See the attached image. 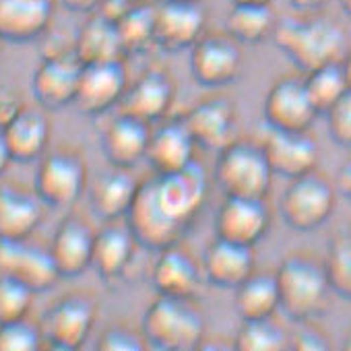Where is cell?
Returning a JSON list of instances; mask_svg holds the SVG:
<instances>
[{"label":"cell","mask_w":351,"mask_h":351,"mask_svg":"<svg viewBox=\"0 0 351 351\" xmlns=\"http://www.w3.org/2000/svg\"><path fill=\"white\" fill-rule=\"evenodd\" d=\"M184 120L201 149L219 153L238 138V108L228 93H209L197 99Z\"/></svg>","instance_id":"obj_12"},{"label":"cell","mask_w":351,"mask_h":351,"mask_svg":"<svg viewBox=\"0 0 351 351\" xmlns=\"http://www.w3.org/2000/svg\"><path fill=\"white\" fill-rule=\"evenodd\" d=\"M197 141L182 116H167L151 124V136L147 145V163L153 173L178 171L197 161Z\"/></svg>","instance_id":"obj_18"},{"label":"cell","mask_w":351,"mask_h":351,"mask_svg":"<svg viewBox=\"0 0 351 351\" xmlns=\"http://www.w3.org/2000/svg\"><path fill=\"white\" fill-rule=\"evenodd\" d=\"M256 138L261 141L275 176L293 180L318 167L320 147L308 130H281L265 124Z\"/></svg>","instance_id":"obj_14"},{"label":"cell","mask_w":351,"mask_h":351,"mask_svg":"<svg viewBox=\"0 0 351 351\" xmlns=\"http://www.w3.org/2000/svg\"><path fill=\"white\" fill-rule=\"evenodd\" d=\"M341 62H343V69H345V75H347V81H349V87H351V50L345 52Z\"/></svg>","instance_id":"obj_46"},{"label":"cell","mask_w":351,"mask_h":351,"mask_svg":"<svg viewBox=\"0 0 351 351\" xmlns=\"http://www.w3.org/2000/svg\"><path fill=\"white\" fill-rule=\"evenodd\" d=\"M151 182L165 213L184 230H191L209 199V178L203 165L193 161L171 173H151Z\"/></svg>","instance_id":"obj_7"},{"label":"cell","mask_w":351,"mask_h":351,"mask_svg":"<svg viewBox=\"0 0 351 351\" xmlns=\"http://www.w3.org/2000/svg\"><path fill=\"white\" fill-rule=\"evenodd\" d=\"M189 64L193 79L207 89H221L242 77L244 50L226 29L207 32L191 50Z\"/></svg>","instance_id":"obj_8"},{"label":"cell","mask_w":351,"mask_h":351,"mask_svg":"<svg viewBox=\"0 0 351 351\" xmlns=\"http://www.w3.org/2000/svg\"><path fill=\"white\" fill-rule=\"evenodd\" d=\"M3 44H5V40H3V38H0V54H3Z\"/></svg>","instance_id":"obj_51"},{"label":"cell","mask_w":351,"mask_h":351,"mask_svg":"<svg viewBox=\"0 0 351 351\" xmlns=\"http://www.w3.org/2000/svg\"><path fill=\"white\" fill-rule=\"evenodd\" d=\"M335 184L318 169L289 180L279 199L283 221L295 232H312L328 221L335 211Z\"/></svg>","instance_id":"obj_5"},{"label":"cell","mask_w":351,"mask_h":351,"mask_svg":"<svg viewBox=\"0 0 351 351\" xmlns=\"http://www.w3.org/2000/svg\"><path fill=\"white\" fill-rule=\"evenodd\" d=\"M275 277L279 283L281 310L289 320L300 324L326 312L332 287L324 258L312 252H291L279 263Z\"/></svg>","instance_id":"obj_2"},{"label":"cell","mask_w":351,"mask_h":351,"mask_svg":"<svg viewBox=\"0 0 351 351\" xmlns=\"http://www.w3.org/2000/svg\"><path fill=\"white\" fill-rule=\"evenodd\" d=\"M116 27L126 56L145 54L155 48V5H149L147 0H136L116 21Z\"/></svg>","instance_id":"obj_33"},{"label":"cell","mask_w":351,"mask_h":351,"mask_svg":"<svg viewBox=\"0 0 351 351\" xmlns=\"http://www.w3.org/2000/svg\"><path fill=\"white\" fill-rule=\"evenodd\" d=\"M343 349H349L351 351V330L345 335V341H343Z\"/></svg>","instance_id":"obj_49"},{"label":"cell","mask_w":351,"mask_h":351,"mask_svg":"<svg viewBox=\"0 0 351 351\" xmlns=\"http://www.w3.org/2000/svg\"><path fill=\"white\" fill-rule=\"evenodd\" d=\"M207 34V11L201 0L195 3H167L155 5V48L163 52L191 50Z\"/></svg>","instance_id":"obj_15"},{"label":"cell","mask_w":351,"mask_h":351,"mask_svg":"<svg viewBox=\"0 0 351 351\" xmlns=\"http://www.w3.org/2000/svg\"><path fill=\"white\" fill-rule=\"evenodd\" d=\"M151 283L157 295L199 300L207 283L203 263L182 242H176L155 252L151 265Z\"/></svg>","instance_id":"obj_10"},{"label":"cell","mask_w":351,"mask_h":351,"mask_svg":"<svg viewBox=\"0 0 351 351\" xmlns=\"http://www.w3.org/2000/svg\"><path fill=\"white\" fill-rule=\"evenodd\" d=\"M167 3H195V0H167Z\"/></svg>","instance_id":"obj_50"},{"label":"cell","mask_w":351,"mask_h":351,"mask_svg":"<svg viewBox=\"0 0 351 351\" xmlns=\"http://www.w3.org/2000/svg\"><path fill=\"white\" fill-rule=\"evenodd\" d=\"M34 291L27 283L15 277H0V322H11L29 316Z\"/></svg>","instance_id":"obj_38"},{"label":"cell","mask_w":351,"mask_h":351,"mask_svg":"<svg viewBox=\"0 0 351 351\" xmlns=\"http://www.w3.org/2000/svg\"><path fill=\"white\" fill-rule=\"evenodd\" d=\"M104 0H62V5L73 13H95Z\"/></svg>","instance_id":"obj_42"},{"label":"cell","mask_w":351,"mask_h":351,"mask_svg":"<svg viewBox=\"0 0 351 351\" xmlns=\"http://www.w3.org/2000/svg\"><path fill=\"white\" fill-rule=\"evenodd\" d=\"M271 209L267 199L226 197L213 221L215 238L244 246H256L271 230Z\"/></svg>","instance_id":"obj_20"},{"label":"cell","mask_w":351,"mask_h":351,"mask_svg":"<svg viewBox=\"0 0 351 351\" xmlns=\"http://www.w3.org/2000/svg\"><path fill=\"white\" fill-rule=\"evenodd\" d=\"M44 345L42 326L29 320V316L0 322V351H36Z\"/></svg>","instance_id":"obj_37"},{"label":"cell","mask_w":351,"mask_h":351,"mask_svg":"<svg viewBox=\"0 0 351 351\" xmlns=\"http://www.w3.org/2000/svg\"><path fill=\"white\" fill-rule=\"evenodd\" d=\"M232 5H271L273 0H230Z\"/></svg>","instance_id":"obj_47"},{"label":"cell","mask_w":351,"mask_h":351,"mask_svg":"<svg viewBox=\"0 0 351 351\" xmlns=\"http://www.w3.org/2000/svg\"><path fill=\"white\" fill-rule=\"evenodd\" d=\"M128 83L130 81L124 69V60L83 64L75 106L87 116L106 114L120 106Z\"/></svg>","instance_id":"obj_21"},{"label":"cell","mask_w":351,"mask_h":351,"mask_svg":"<svg viewBox=\"0 0 351 351\" xmlns=\"http://www.w3.org/2000/svg\"><path fill=\"white\" fill-rule=\"evenodd\" d=\"M337 189L351 201V161H347L341 167V171L337 176Z\"/></svg>","instance_id":"obj_43"},{"label":"cell","mask_w":351,"mask_h":351,"mask_svg":"<svg viewBox=\"0 0 351 351\" xmlns=\"http://www.w3.org/2000/svg\"><path fill=\"white\" fill-rule=\"evenodd\" d=\"M124 221L128 223L138 244L151 252H157L176 242H182V238L186 236V230L178 221H173L157 201L151 176L141 180L136 197Z\"/></svg>","instance_id":"obj_11"},{"label":"cell","mask_w":351,"mask_h":351,"mask_svg":"<svg viewBox=\"0 0 351 351\" xmlns=\"http://www.w3.org/2000/svg\"><path fill=\"white\" fill-rule=\"evenodd\" d=\"M44 201L21 184L0 186V238L27 240L44 219Z\"/></svg>","instance_id":"obj_27"},{"label":"cell","mask_w":351,"mask_h":351,"mask_svg":"<svg viewBox=\"0 0 351 351\" xmlns=\"http://www.w3.org/2000/svg\"><path fill=\"white\" fill-rule=\"evenodd\" d=\"M176 95H178L176 79L165 69L151 66L128 83V89L118 108L120 112L155 124L171 114Z\"/></svg>","instance_id":"obj_19"},{"label":"cell","mask_w":351,"mask_h":351,"mask_svg":"<svg viewBox=\"0 0 351 351\" xmlns=\"http://www.w3.org/2000/svg\"><path fill=\"white\" fill-rule=\"evenodd\" d=\"M207 283L219 289H236L256 271V254L252 246L213 238L201 256Z\"/></svg>","instance_id":"obj_23"},{"label":"cell","mask_w":351,"mask_h":351,"mask_svg":"<svg viewBox=\"0 0 351 351\" xmlns=\"http://www.w3.org/2000/svg\"><path fill=\"white\" fill-rule=\"evenodd\" d=\"M73 48L83 64L124 60L126 56L116 23L99 13H93L91 19L79 29Z\"/></svg>","instance_id":"obj_30"},{"label":"cell","mask_w":351,"mask_h":351,"mask_svg":"<svg viewBox=\"0 0 351 351\" xmlns=\"http://www.w3.org/2000/svg\"><path fill=\"white\" fill-rule=\"evenodd\" d=\"M141 180L126 167H114L99 173L89 186V203L95 217L101 221L124 219L138 191Z\"/></svg>","instance_id":"obj_28"},{"label":"cell","mask_w":351,"mask_h":351,"mask_svg":"<svg viewBox=\"0 0 351 351\" xmlns=\"http://www.w3.org/2000/svg\"><path fill=\"white\" fill-rule=\"evenodd\" d=\"M95 318L97 300L87 291H71L44 312L40 320L44 341L54 349H79L91 335Z\"/></svg>","instance_id":"obj_9"},{"label":"cell","mask_w":351,"mask_h":351,"mask_svg":"<svg viewBox=\"0 0 351 351\" xmlns=\"http://www.w3.org/2000/svg\"><path fill=\"white\" fill-rule=\"evenodd\" d=\"M95 347L99 351H138V349H149L147 339L143 335L141 326H132L128 322H116L112 326H108Z\"/></svg>","instance_id":"obj_39"},{"label":"cell","mask_w":351,"mask_h":351,"mask_svg":"<svg viewBox=\"0 0 351 351\" xmlns=\"http://www.w3.org/2000/svg\"><path fill=\"white\" fill-rule=\"evenodd\" d=\"M138 250L145 248L138 244L124 219L104 221L95 234L91 269H95L104 281H116L132 269Z\"/></svg>","instance_id":"obj_22"},{"label":"cell","mask_w":351,"mask_h":351,"mask_svg":"<svg viewBox=\"0 0 351 351\" xmlns=\"http://www.w3.org/2000/svg\"><path fill=\"white\" fill-rule=\"evenodd\" d=\"M97 230L81 215H69L54 232L50 250L62 277H77L91 267Z\"/></svg>","instance_id":"obj_25"},{"label":"cell","mask_w":351,"mask_h":351,"mask_svg":"<svg viewBox=\"0 0 351 351\" xmlns=\"http://www.w3.org/2000/svg\"><path fill=\"white\" fill-rule=\"evenodd\" d=\"M50 132V122L40 108L21 106L5 122V136L13 161L29 163L40 159L48 149Z\"/></svg>","instance_id":"obj_29"},{"label":"cell","mask_w":351,"mask_h":351,"mask_svg":"<svg viewBox=\"0 0 351 351\" xmlns=\"http://www.w3.org/2000/svg\"><path fill=\"white\" fill-rule=\"evenodd\" d=\"M81 73L83 62L79 60L75 50H62L46 56L32 79L36 101L44 110H62L75 104Z\"/></svg>","instance_id":"obj_17"},{"label":"cell","mask_w":351,"mask_h":351,"mask_svg":"<svg viewBox=\"0 0 351 351\" xmlns=\"http://www.w3.org/2000/svg\"><path fill=\"white\" fill-rule=\"evenodd\" d=\"M11 161H13V157H11V151H9L7 136H5V124L0 122V176L7 171Z\"/></svg>","instance_id":"obj_44"},{"label":"cell","mask_w":351,"mask_h":351,"mask_svg":"<svg viewBox=\"0 0 351 351\" xmlns=\"http://www.w3.org/2000/svg\"><path fill=\"white\" fill-rule=\"evenodd\" d=\"M0 277H15L34 291H46L62 277L50 246L0 238Z\"/></svg>","instance_id":"obj_16"},{"label":"cell","mask_w":351,"mask_h":351,"mask_svg":"<svg viewBox=\"0 0 351 351\" xmlns=\"http://www.w3.org/2000/svg\"><path fill=\"white\" fill-rule=\"evenodd\" d=\"M287 328L275 318H256V320H242L238 332L234 335V347L242 351H277L289 347Z\"/></svg>","instance_id":"obj_34"},{"label":"cell","mask_w":351,"mask_h":351,"mask_svg":"<svg viewBox=\"0 0 351 351\" xmlns=\"http://www.w3.org/2000/svg\"><path fill=\"white\" fill-rule=\"evenodd\" d=\"M234 308L242 320L275 316L281 310L279 283L275 273L254 271L242 285L234 289Z\"/></svg>","instance_id":"obj_31"},{"label":"cell","mask_w":351,"mask_h":351,"mask_svg":"<svg viewBox=\"0 0 351 351\" xmlns=\"http://www.w3.org/2000/svg\"><path fill=\"white\" fill-rule=\"evenodd\" d=\"M265 124L281 130H310L320 116L304 81V75H283L267 91L263 101Z\"/></svg>","instance_id":"obj_13"},{"label":"cell","mask_w":351,"mask_h":351,"mask_svg":"<svg viewBox=\"0 0 351 351\" xmlns=\"http://www.w3.org/2000/svg\"><path fill=\"white\" fill-rule=\"evenodd\" d=\"M304 81H306L308 93H310L318 114H324L349 89V81H347L341 60L326 62L322 66H316V69L304 73Z\"/></svg>","instance_id":"obj_35"},{"label":"cell","mask_w":351,"mask_h":351,"mask_svg":"<svg viewBox=\"0 0 351 351\" xmlns=\"http://www.w3.org/2000/svg\"><path fill=\"white\" fill-rule=\"evenodd\" d=\"M273 169L261 141L238 136L217 153L213 178L223 197L267 199L273 184Z\"/></svg>","instance_id":"obj_4"},{"label":"cell","mask_w":351,"mask_h":351,"mask_svg":"<svg viewBox=\"0 0 351 351\" xmlns=\"http://www.w3.org/2000/svg\"><path fill=\"white\" fill-rule=\"evenodd\" d=\"M141 328L149 349L191 351L203 347L207 339L205 312L199 300L157 295L141 318Z\"/></svg>","instance_id":"obj_3"},{"label":"cell","mask_w":351,"mask_h":351,"mask_svg":"<svg viewBox=\"0 0 351 351\" xmlns=\"http://www.w3.org/2000/svg\"><path fill=\"white\" fill-rule=\"evenodd\" d=\"M56 11V0H0V38L27 44L42 38Z\"/></svg>","instance_id":"obj_26"},{"label":"cell","mask_w":351,"mask_h":351,"mask_svg":"<svg viewBox=\"0 0 351 351\" xmlns=\"http://www.w3.org/2000/svg\"><path fill=\"white\" fill-rule=\"evenodd\" d=\"M34 189L54 209L71 207L87 189V163L81 151L58 147L40 157Z\"/></svg>","instance_id":"obj_6"},{"label":"cell","mask_w":351,"mask_h":351,"mask_svg":"<svg viewBox=\"0 0 351 351\" xmlns=\"http://www.w3.org/2000/svg\"><path fill=\"white\" fill-rule=\"evenodd\" d=\"M271 40L302 73L343 60L349 50L345 27L320 11L279 17Z\"/></svg>","instance_id":"obj_1"},{"label":"cell","mask_w":351,"mask_h":351,"mask_svg":"<svg viewBox=\"0 0 351 351\" xmlns=\"http://www.w3.org/2000/svg\"><path fill=\"white\" fill-rule=\"evenodd\" d=\"M326 130L341 147H351V87L326 112Z\"/></svg>","instance_id":"obj_40"},{"label":"cell","mask_w":351,"mask_h":351,"mask_svg":"<svg viewBox=\"0 0 351 351\" xmlns=\"http://www.w3.org/2000/svg\"><path fill=\"white\" fill-rule=\"evenodd\" d=\"M328 0H289V5L295 9V11H302V13H312V11H320Z\"/></svg>","instance_id":"obj_45"},{"label":"cell","mask_w":351,"mask_h":351,"mask_svg":"<svg viewBox=\"0 0 351 351\" xmlns=\"http://www.w3.org/2000/svg\"><path fill=\"white\" fill-rule=\"evenodd\" d=\"M324 267L332 293L351 302V228L339 230L326 248Z\"/></svg>","instance_id":"obj_36"},{"label":"cell","mask_w":351,"mask_h":351,"mask_svg":"<svg viewBox=\"0 0 351 351\" xmlns=\"http://www.w3.org/2000/svg\"><path fill=\"white\" fill-rule=\"evenodd\" d=\"M289 347L300 351H326L332 347V343L328 335L318 324H314V320H308V322H300L298 330L291 332Z\"/></svg>","instance_id":"obj_41"},{"label":"cell","mask_w":351,"mask_h":351,"mask_svg":"<svg viewBox=\"0 0 351 351\" xmlns=\"http://www.w3.org/2000/svg\"><path fill=\"white\" fill-rule=\"evenodd\" d=\"M277 19L271 5H232L226 32L242 46H256L273 38Z\"/></svg>","instance_id":"obj_32"},{"label":"cell","mask_w":351,"mask_h":351,"mask_svg":"<svg viewBox=\"0 0 351 351\" xmlns=\"http://www.w3.org/2000/svg\"><path fill=\"white\" fill-rule=\"evenodd\" d=\"M151 136V124L130 116L126 112H118L110 118L101 130V151L110 165L132 169L147 155V145Z\"/></svg>","instance_id":"obj_24"},{"label":"cell","mask_w":351,"mask_h":351,"mask_svg":"<svg viewBox=\"0 0 351 351\" xmlns=\"http://www.w3.org/2000/svg\"><path fill=\"white\" fill-rule=\"evenodd\" d=\"M339 3H341V9L345 11V15L351 17V0H339Z\"/></svg>","instance_id":"obj_48"}]
</instances>
